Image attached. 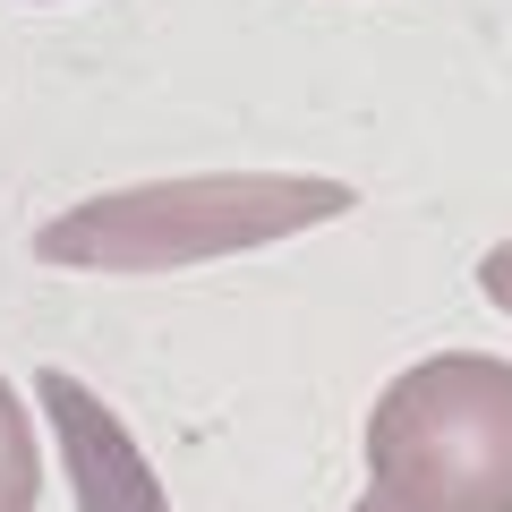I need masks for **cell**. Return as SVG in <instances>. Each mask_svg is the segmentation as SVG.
I'll list each match as a JSON object with an SVG mask.
<instances>
[{"mask_svg":"<svg viewBox=\"0 0 512 512\" xmlns=\"http://www.w3.org/2000/svg\"><path fill=\"white\" fill-rule=\"evenodd\" d=\"M350 512H402V504H393V495H384V487H367V495H359V504H350Z\"/></svg>","mask_w":512,"mask_h":512,"instance_id":"cell-6","label":"cell"},{"mask_svg":"<svg viewBox=\"0 0 512 512\" xmlns=\"http://www.w3.org/2000/svg\"><path fill=\"white\" fill-rule=\"evenodd\" d=\"M35 393H43V410H52V444H60V461H69L77 512H171V495L154 487L137 436L120 427V410H111L103 393H86V384L60 376V367H43Z\"/></svg>","mask_w":512,"mask_h":512,"instance_id":"cell-3","label":"cell"},{"mask_svg":"<svg viewBox=\"0 0 512 512\" xmlns=\"http://www.w3.org/2000/svg\"><path fill=\"white\" fill-rule=\"evenodd\" d=\"M35 495H43L35 427H26V402L0 384V512H35Z\"/></svg>","mask_w":512,"mask_h":512,"instance_id":"cell-4","label":"cell"},{"mask_svg":"<svg viewBox=\"0 0 512 512\" xmlns=\"http://www.w3.org/2000/svg\"><path fill=\"white\" fill-rule=\"evenodd\" d=\"M478 291H487L495 308L512 316V239H504V248H495V256H478Z\"/></svg>","mask_w":512,"mask_h":512,"instance_id":"cell-5","label":"cell"},{"mask_svg":"<svg viewBox=\"0 0 512 512\" xmlns=\"http://www.w3.org/2000/svg\"><path fill=\"white\" fill-rule=\"evenodd\" d=\"M367 478L402 512H512V359L444 350L367 410Z\"/></svg>","mask_w":512,"mask_h":512,"instance_id":"cell-2","label":"cell"},{"mask_svg":"<svg viewBox=\"0 0 512 512\" xmlns=\"http://www.w3.org/2000/svg\"><path fill=\"white\" fill-rule=\"evenodd\" d=\"M359 188L342 180H299V171H214V180H154V188H111L35 231L43 265L69 274H171L205 256L274 248L316 222H342Z\"/></svg>","mask_w":512,"mask_h":512,"instance_id":"cell-1","label":"cell"}]
</instances>
